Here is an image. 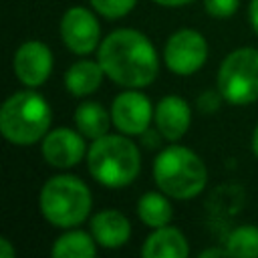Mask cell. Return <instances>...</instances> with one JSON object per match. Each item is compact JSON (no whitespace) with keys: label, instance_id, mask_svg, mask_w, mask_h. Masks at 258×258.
Here are the masks:
<instances>
[{"label":"cell","instance_id":"cell-1","mask_svg":"<svg viewBox=\"0 0 258 258\" xmlns=\"http://www.w3.org/2000/svg\"><path fill=\"white\" fill-rule=\"evenodd\" d=\"M97 60L107 79L125 89H143L159 73V54L153 42L137 28L109 32L97 48Z\"/></svg>","mask_w":258,"mask_h":258},{"label":"cell","instance_id":"cell-2","mask_svg":"<svg viewBox=\"0 0 258 258\" xmlns=\"http://www.w3.org/2000/svg\"><path fill=\"white\" fill-rule=\"evenodd\" d=\"M87 167L95 181L105 187H125L141 171L139 147L125 133H107L87 149Z\"/></svg>","mask_w":258,"mask_h":258},{"label":"cell","instance_id":"cell-3","mask_svg":"<svg viewBox=\"0 0 258 258\" xmlns=\"http://www.w3.org/2000/svg\"><path fill=\"white\" fill-rule=\"evenodd\" d=\"M155 185L173 200H194L208 185L204 159L185 145H167L153 161Z\"/></svg>","mask_w":258,"mask_h":258},{"label":"cell","instance_id":"cell-4","mask_svg":"<svg viewBox=\"0 0 258 258\" xmlns=\"http://www.w3.org/2000/svg\"><path fill=\"white\" fill-rule=\"evenodd\" d=\"M52 111L34 89L12 93L0 107V133L14 145H32L48 133Z\"/></svg>","mask_w":258,"mask_h":258},{"label":"cell","instance_id":"cell-5","mask_svg":"<svg viewBox=\"0 0 258 258\" xmlns=\"http://www.w3.org/2000/svg\"><path fill=\"white\" fill-rule=\"evenodd\" d=\"M38 208L42 218L54 228H75L83 224L93 208L89 185L71 173L48 177L38 194Z\"/></svg>","mask_w":258,"mask_h":258},{"label":"cell","instance_id":"cell-6","mask_svg":"<svg viewBox=\"0 0 258 258\" xmlns=\"http://www.w3.org/2000/svg\"><path fill=\"white\" fill-rule=\"evenodd\" d=\"M218 91L230 105H250L258 99V48L242 46L220 62Z\"/></svg>","mask_w":258,"mask_h":258},{"label":"cell","instance_id":"cell-7","mask_svg":"<svg viewBox=\"0 0 258 258\" xmlns=\"http://www.w3.org/2000/svg\"><path fill=\"white\" fill-rule=\"evenodd\" d=\"M208 52V40L202 32L196 28H179L163 46V62L173 75L189 77L206 64Z\"/></svg>","mask_w":258,"mask_h":258},{"label":"cell","instance_id":"cell-8","mask_svg":"<svg viewBox=\"0 0 258 258\" xmlns=\"http://www.w3.org/2000/svg\"><path fill=\"white\" fill-rule=\"evenodd\" d=\"M58 30L60 40L75 54H91L101 44V24L97 16L83 6L69 8L60 18Z\"/></svg>","mask_w":258,"mask_h":258},{"label":"cell","instance_id":"cell-9","mask_svg":"<svg viewBox=\"0 0 258 258\" xmlns=\"http://www.w3.org/2000/svg\"><path fill=\"white\" fill-rule=\"evenodd\" d=\"M153 109L155 107H151V101L139 93V89H127L113 99L109 111L115 129L131 137L149 129V123L153 121Z\"/></svg>","mask_w":258,"mask_h":258},{"label":"cell","instance_id":"cell-10","mask_svg":"<svg viewBox=\"0 0 258 258\" xmlns=\"http://www.w3.org/2000/svg\"><path fill=\"white\" fill-rule=\"evenodd\" d=\"M85 139L87 137L77 127H56L42 137L40 153L48 165L56 169H69L75 167L87 155Z\"/></svg>","mask_w":258,"mask_h":258},{"label":"cell","instance_id":"cell-11","mask_svg":"<svg viewBox=\"0 0 258 258\" xmlns=\"http://www.w3.org/2000/svg\"><path fill=\"white\" fill-rule=\"evenodd\" d=\"M12 69L24 87L36 89L44 85L52 73V50L42 40H26L16 48Z\"/></svg>","mask_w":258,"mask_h":258},{"label":"cell","instance_id":"cell-12","mask_svg":"<svg viewBox=\"0 0 258 258\" xmlns=\"http://www.w3.org/2000/svg\"><path fill=\"white\" fill-rule=\"evenodd\" d=\"M155 129L165 141H179L191 125V107L179 95H165L153 109Z\"/></svg>","mask_w":258,"mask_h":258},{"label":"cell","instance_id":"cell-13","mask_svg":"<svg viewBox=\"0 0 258 258\" xmlns=\"http://www.w3.org/2000/svg\"><path fill=\"white\" fill-rule=\"evenodd\" d=\"M91 234L101 248L115 250L129 242L131 222L123 212L107 208V210L97 212L91 218Z\"/></svg>","mask_w":258,"mask_h":258},{"label":"cell","instance_id":"cell-14","mask_svg":"<svg viewBox=\"0 0 258 258\" xmlns=\"http://www.w3.org/2000/svg\"><path fill=\"white\" fill-rule=\"evenodd\" d=\"M189 254L187 238L173 226L155 228L141 246L143 258H185Z\"/></svg>","mask_w":258,"mask_h":258},{"label":"cell","instance_id":"cell-15","mask_svg":"<svg viewBox=\"0 0 258 258\" xmlns=\"http://www.w3.org/2000/svg\"><path fill=\"white\" fill-rule=\"evenodd\" d=\"M105 77L107 75H105V71H103L99 60L83 58V60L73 62L67 69V73H64V87L75 97H87V95H93L101 87Z\"/></svg>","mask_w":258,"mask_h":258},{"label":"cell","instance_id":"cell-16","mask_svg":"<svg viewBox=\"0 0 258 258\" xmlns=\"http://www.w3.org/2000/svg\"><path fill=\"white\" fill-rule=\"evenodd\" d=\"M75 127L87 137V139H99L109 133V127L113 123L111 111H107L97 101H83L75 109Z\"/></svg>","mask_w":258,"mask_h":258},{"label":"cell","instance_id":"cell-17","mask_svg":"<svg viewBox=\"0 0 258 258\" xmlns=\"http://www.w3.org/2000/svg\"><path fill=\"white\" fill-rule=\"evenodd\" d=\"M137 216L151 230L167 226L173 218V206L169 202V196L163 194L161 189L143 194L137 200Z\"/></svg>","mask_w":258,"mask_h":258},{"label":"cell","instance_id":"cell-18","mask_svg":"<svg viewBox=\"0 0 258 258\" xmlns=\"http://www.w3.org/2000/svg\"><path fill=\"white\" fill-rule=\"evenodd\" d=\"M97 246L93 234L69 228L54 240L50 254L54 258H91L97 254Z\"/></svg>","mask_w":258,"mask_h":258},{"label":"cell","instance_id":"cell-19","mask_svg":"<svg viewBox=\"0 0 258 258\" xmlns=\"http://www.w3.org/2000/svg\"><path fill=\"white\" fill-rule=\"evenodd\" d=\"M226 248L230 256L256 258L258 256V226L242 224L226 236Z\"/></svg>","mask_w":258,"mask_h":258},{"label":"cell","instance_id":"cell-20","mask_svg":"<svg viewBox=\"0 0 258 258\" xmlns=\"http://www.w3.org/2000/svg\"><path fill=\"white\" fill-rule=\"evenodd\" d=\"M89 2L93 10L105 16L107 20H117V18L127 16L137 4V0H89Z\"/></svg>","mask_w":258,"mask_h":258},{"label":"cell","instance_id":"cell-21","mask_svg":"<svg viewBox=\"0 0 258 258\" xmlns=\"http://www.w3.org/2000/svg\"><path fill=\"white\" fill-rule=\"evenodd\" d=\"M240 8V0H204V10L218 20L232 18Z\"/></svg>","mask_w":258,"mask_h":258},{"label":"cell","instance_id":"cell-22","mask_svg":"<svg viewBox=\"0 0 258 258\" xmlns=\"http://www.w3.org/2000/svg\"><path fill=\"white\" fill-rule=\"evenodd\" d=\"M222 101H224V97H222L220 91H204L198 97V109L202 113H206V115H212V113H216L220 109Z\"/></svg>","mask_w":258,"mask_h":258},{"label":"cell","instance_id":"cell-23","mask_svg":"<svg viewBox=\"0 0 258 258\" xmlns=\"http://www.w3.org/2000/svg\"><path fill=\"white\" fill-rule=\"evenodd\" d=\"M159 137H161V133H159L157 129H155V131L147 129V131H143V133H141V141H143V145H145V147H149V149L157 147V143H159Z\"/></svg>","mask_w":258,"mask_h":258},{"label":"cell","instance_id":"cell-24","mask_svg":"<svg viewBox=\"0 0 258 258\" xmlns=\"http://www.w3.org/2000/svg\"><path fill=\"white\" fill-rule=\"evenodd\" d=\"M12 256H16V250L10 244V240L2 236L0 238V258H12Z\"/></svg>","mask_w":258,"mask_h":258},{"label":"cell","instance_id":"cell-25","mask_svg":"<svg viewBox=\"0 0 258 258\" xmlns=\"http://www.w3.org/2000/svg\"><path fill=\"white\" fill-rule=\"evenodd\" d=\"M248 18H250V24H252L254 32L258 34V0H250V6H248Z\"/></svg>","mask_w":258,"mask_h":258},{"label":"cell","instance_id":"cell-26","mask_svg":"<svg viewBox=\"0 0 258 258\" xmlns=\"http://www.w3.org/2000/svg\"><path fill=\"white\" fill-rule=\"evenodd\" d=\"M210 256H230L228 248H208V250H202L200 252V258H210Z\"/></svg>","mask_w":258,"mask_h":258},{"label":"cell","instance_id":"cell-27","mask_svg":"<svg viewBox=\"0 0 258 258\" xmlns=\"http://www.w3.org/2000/svg\"><path fill=\"white\" fill-rule=\"evenodd\" d=\"M153 2L159 4V6H165V8H179V6L191 4L194 0H153Z\"/></svg>","mask_w":258,"mask_h":258},{"label":"cell","instance_id":"cell-28","mask_svg":"<svg viewBox=\"0 0 258 258\" xmlns=\"http://www.w3.org/2000/svg\"><path fill=\"white\" fill-rule=\"evenodd\" d=\"M250 147H252V153L258 157V125L254 127V133H252V141H250Z\"/></svg>","mask_w":258,"mask_h":258}]
</instances>
